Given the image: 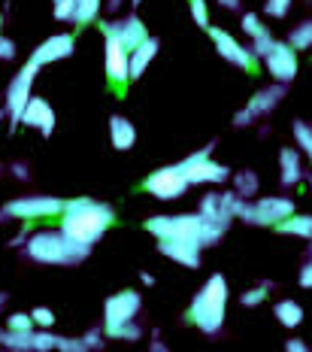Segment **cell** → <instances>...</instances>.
Returning a JSON list of instances; mask_svg holds the SVG:
<instances>
[{"label":"cell","mask_w":312,"mask_h":352,"mask_svg":"<svg viewBox=\"0 0 312 352\" xmlns=\"http://www.w3.org/2000/svg\"><path fill=\"white\" fill-rule=\"evenodd\" d=\"M140 310H143L140 292L125 289V292H115V295H110V298H106V304H104V334L110 337L115 328L128 325V322H136Z\"/></svg>","instance_id":"cell-9"},{"label":"cell","mask_w":312,"mask_h":352,"mask_svg":"<svg viewBox=\"0 0 312 352\" xmlns=\"http://www.w3.org/2000/svg\"><path fill=\"white\" fill-rule=\"evenodd\" d=\"M76 49V40L73 34H52L49 40H43L37 49L31 52V58L40 64V67H46V64H55V61H64V58H70Z\"/></svg>","instance_id":"cell-16"},{"label":"cell","mask_w":312,"mask_h":352,"mask_svg":"<svg viewBox=\"0 0 312 352\" xmlns=\"http://www.w3.org/2000/svg\"><path fill=\"white\" fill-rule=\"evenodd\" d=\"M230 182H234V192L239 197H245V201H252V197L261 192V176L255 170H239L230 176Z\"/></svg>","instance_id":"cell-25"},{"label":"cell","mask_w":312,"mask_h":352,"mask_svg":"<svg viewBox=\"0 0 312 352\" xmlns=\"http://www.w3.org/2000/svg\"><path fill=\"white\" fill-rule=\"evenodd\" d=\"M58 349L61 352H88L82 337H58Z\"/></svg>","instance_id":"cell-40"},{"label":"cell","mask_w":312,"mask_h":352,"mask_svg":"<svg viewBox=\"0 0 312 352\" xmlns=\"http://www.w3.org/2000/svg\"><path fill=\"white\" fill-rule=\"evenodd\" d=\"M158 49H161V43H158L155 36H149L143 46H136L134 52H130V79H140L143 73H146V67L158 58Z\"/></svg>","instance_id":"cell-22"},{"label":"cell","mask_w":312,"mask_h":352,"mask_svg":"<svg viewBox=\"0 0 312 352\" xmlns=\"http://www.w3.org/2000/svg\"><path fill=\"white\" fill-rule=\"evenodd\" d=\"M149 349H152V352H167V343H161V340L155 337V340L149 343Z\"/></svg>","instance_id":"cell-48"},{"label":"cell","mask_w":312,"mask_h":352,"mask_svg":"<svg viewBox=\"0 0 312 352\" xmlns=\"http://www.w3.org/2000/svg\"><path fill=\"white\" fill-rule=\"evenodd\" d=\"M158 252H161L164 258L182 264V267L197 270V267H200V252H203V249L194 246V243H185V240H158Z\"/></svg>","instance_id":"cell-18"},{"label":"cell","mask_w":312,"mask_h":352,"mask_svg":"<svg viewBox=\"0 0 312 352\" xmlns=\"http://www.w3.org/2000/svg\"><path fill=\"white\" fill-rule=\"evenodd\" d=\"M25 243H27V231H19L16 237L10 240V246H25Z\"/></svg>","instance_id":"cell-46"},{"label":"cell","mask_w":312,"mask_h":352,"mask_svg":"<svg viewBox=\"0 0 312 352\" xmlns=\"http://www.w3.org/2000/svg\"><path fill=\"white\" fill-rule=\"evenodd\" d=\"M10 170H12V176H16V179H27V167H25V164H12Z\"/></svg>","instance_id":"cell-45"},{"label":"cell","mask_w":312,"mask_h":352,"mask_svg":"<svg viewBox=\"0 0 312 352\" xmlns=\"http://www.w3.org/2000/svg\"><path fill=\"white\" fill-rule=\"evenodd\" d=\"M303 158L300 152L294 149V146H285V149L279 152V182L282 188H294L303 182Z\"/></svg>","instance_id":"cell-19"},{"label":"cell","mask_w":312,"mask_h":352,"mask_svg":"<svg viewBox=\"0 0 312 352\" xmlns=\"http://www.w3.org/2000/svg\"><path fill=\"white\" fill-rule=\"evenodd\" d=\"M21 124L25 128H37L43 137H52L55 131V109L49 107V100L43 98H31L21 109Z\"/></svg>","instance_id":"cell-17"},{"label":"cell","mask_w":312,"mask_h":352,"mask_svg":"<svg viewBox=\"0 0 312 352\" xmlns=\"http://www.w3.org/2000/svg\"><path fill=\"white\" fill-rule=\"evenodd\" d=\"M213 149H215V140L206 143L200 152L179 161V167H182L185 179L191 182V186H221V182H230L234 173H230L228 164L213 158Z\"/></svg>","instance_id":"cell-6"},{"label":"cell","mask_w":312,"mask_h":352,"mask_svg":"<svg viewBox=\"0 0 312 352\" xmlns=\"http://www.w3.org/2000/svg\"><path fill=\"white\" fill-rule=\"evenodd\" d=\"M76 6H79V0H55V19L58 21H73Z\"/></svg>","instance_id":"cell-36"},{"label":"cell","mask_w":312,"mask_h":352,"mask_svg":"<svg viewBox=\"0 0 312 352\" xmlns=\"http://www.w3.org/2000/svg\"><path fill=\"white\" fill-rule=\"evenodd\" d=\"M191 19H194V25L203 28V31H209V6H206V0H191Z\"/></svg>","instance_id":"cell-34"},{"label":"cell","mask_w":312,"mask_h":352,"mask_svg":"<svg viewBox=\"0 0 312 352\" xmlns=\"http://www.w3.org/2000/svg\"><path fill=\"white\" fill-rule=\"evenodd\" d=\"M303 179H307V182H309V188H312V173H309V176H303Z\"/></svg>","instance_id":"cell-54"},{"label":"cell","mask_w":312,"mask_h":352,"mask_svg":"<svg viewBox=\"0 0 312 352\" xmlns=\"http://www.w3.org/2000/svg\"><path fill=\"white\" fill-rule=\"evenodd\" d=\"M140 3H146V0H130V6H140Z\"/></svg>","instance_id":"cell-52"},{"label":"cell","mask_w":312,"mask_h":352,"mask_svg":"<svg viewBox=\"0 0 312 352\" xmlns=\"http://www.w3.org/2000/svg\"><path fill=\"white\" fill-rule=\"evenodd\" d=\"M115 225V210L104 201H91V197H73L64 204L61 212V231L70 240L82 246H94L106 231Z\"/></svg>","instance_id":"cell-1"},{"label":"cell","mask_w":312,"mask_h":352,"mask_svg":"<svg viewBox=\"0 0 312 352\" xmlns=\"http://www.w3.org/2000/svg\"><path fill=\"white\" fill-rule=\"evenodd\" d=\"M288 216H294L291 197H258L255 204L243 197L237 210V219H243L245 225H258V228H279Z\"/></svg>","instance_id":"cell-7"},{"label":"cell","mask_w":312,"mask_h":352,"mask_svg":"<svg viewBox=\"0 0 312 352\" xmlns=\"http://www.w3.org/2000/svg\"><path fill=\"white\" fill-rule=\"evenodd\" d=\"M6 304H10V295H6V292H0V313H3Z\"/></svg>","instance_id":"cell-51"},{"label":"cell","mask_w":312,"mask_h":352,"mask_svg":"<svg viewBox=\"0 0 312 352\" xmlns=\"http://www.w3.org/2000/svg\"><path fill=\"white\" fill-rule=\"evenodd\" d=\"M3 116H6V109H0V119H3Z\"/></svg>","instance_id":"cell-55"},{"label":"cell","mask_w":312,"mask_h":352,"mask_svg":"<svg viewBox=\"0 0 312 352\" xmlns=\"http://www.w3.org/2000/svg\"><path fill=\"white\" fill-rule=\"evenodd\" d=\"M121 3H125V0H106V6H110L112 12H115V10H121Z\"/></svg>","instance_id":"cell-50"},{"label":"cell","mask_w":312,"mask_h":352,"mask_svg":"<svg viewBox=\"0 0 312 352\" xmlns=\"http://www.w3.org/2000/svg\"><path fill=\"white\" fill-rule=\"evenodd\" d=\"M267 295H270V283L252 285V289H245L243 295H239V304H243V307H261L267 300Z\"/></svg>","instance_id":"cell-30"},{"label":"cell","mask_w":312,"mask_h":352,"mask_svg":"<svg viewBox=\"0 0 312 352\" xmlns=\"http://www.w3.org/2000/svg\"><path fill=\"white\" fill-rule=\"evenodd\" d=\"M104 64H106V79H110L112 85L130 82V52L119 40L104 36Z\"/></svg>","instance_id":"cell-15"},{"label":"cell","mask_w":312,"mask_h":352,"mask_svg":"<svg viewBox=\"0 0 312 352\" xmlns=\"http://www.w3.org/2000/svg\"><path fill=\"white\" fill-rule=\"evenodd\" d=\"M209 36H213V46L219 52V58H224L234 67L255 70V52H252V46H243L234 34H228L224 28H215V25L209 28Z\"/></svg>","instance_id":"cell-12"},{"label":"cell","mask_w":312,"mask_h":352,"mask_svg":"<svg viewBox=\"0 0 312 352\" xmlns=\"http://www.w3.org/2000/svg\"><path fill=\"white\" fill-rule=\"evenodd\" d=\"M19 55V49H16V43L10 40V36H3L0 34V61H12V58Z\"/></svg>","instance_id":"cell-43"},{"label":"cell","mask_w":312,"mask_h":352,"mask_svg":"<svg viewBox=\"0 0 312 352\" xmlns=\"http://www.w3.org/2000/svg\"><path fill=\"white\" fill-rule=\"evenodd\" d=\"M197 212H200L203 219H209V222L224 225V228H230V222H234V216H230V212L224 210V204H221V195H219V192L203 195V197H200V204H197Z\"/></svg>","instance_id":"cell-21"},{"label":"cell","mask_w":312,"mask_h":352,"mask_svg":"<svg viewBox=\"0 0 312 352\" xmlns=\"http://www.w3.org/2000/svg\"><path fill=\"white\" fill-rule=\"evenodd\" d=\"M143 188H146L149 195H155L158 201H176V197H182L188 188H191V182L185 179L182 167L170 164V167H158V170H152L146 179H143Z\"/></svg>","instance_id":"cell-10"},{"label":"cell","mask_w":312,"mask_h":352,"mask_svg":"<svg viewBox=\"0 0 312 352\" xmlns=\"http://www.w3.org/2000/svg\"><path fill=\"white\" fill-rule=\"evenodd\" d=\"M61 197L52 195H27V197H12L0 207V222H10V219H19V222H40V219H61L64 212Z\"/></svg>","instance_id":"cell-5"},{"label":"cell","mask_w":312,"mask_h":352,"mask_svg":"<svg viewBox=\"0 0 312 352\" xmlns=\"http://www.w3.org/2000/svg\"><path fill=\"white\" fill-rule=\"evenodd\" d=\"M110 140H112V149H119V152L134 149V143H136L134 122L125 119V116H112L110 119Z\"/></svg>","instance_id":"cell-20"},{"label":"cell","mask_w":312,"mask_h":352,"mask_svg":"<svg viewBox=\"0 0 312 352\" xmlns=\"http://www.w3.org/2000/svg\"><path fill=\"white\" fill-rule=\"evenodd\" d=\"M49 349H58V337L52 334V328H34V352Z\"/></svg>","instance_id":"cell-32"},{"label":"cell","mask_w":312,"mask_h":352,"mask_svg":"<svg viewBox=\"0 0 312 352\" xmlns=\"http://www.w3.org/2000/svg\"><path fill=\"white\" fill-rule=\"evenodd\" d=\"M282 234H294V237L312 240V216H288L285 222L279 225Z\"/></svg>","instance_id":"cell-27"},{"label":"cell","mask_w":312,"mask_h":352,"mask_svg":"<svg viewBox=\"0 0 312 352\" xmlns=\"http://www.w3.org/2000/svg\"><path fill=\"white\" fill-rule=\"evenodd\" d=\"M288 43H291L294 52H307V49H312V19L294 25L291 34H288Z\"/></svg>","instance_id":"cell-26"},{"label":"cell","mask_w":312,"mask_h":352,"mask_svg":"<svg viewBox=\"0 0 312 352\" xmlns=\"http://www.w3.org/2000/svg\"><path fill=\"white\" fill-rule=\"evenodd\" d=\"M270 46H273L270 31H267L264 36H258V40H252V52H255V58H264L267 52H270Z\"/></svg>","instance_id":"cell-42"},{"label":"cell","mask_w":312,"mask_h":352,"mask_svg":"<svg viewBox=\"0 0 312 352\" xmlns=\"http://www.w3.org/2000/svg\"><path fill=\"white\" fill-rule=\"evenodd\" d=\"M291 134H294V143L300 146V152L309 158V164H312V124L297 119V122L291 124Z\"/></svg>","instance_id":"cell-29"},{"label":"cell","mask_w":312,"mask_h":352,"mask_svg":"<svg viewBox=\"0 0 312 352\" xmlns=\"http://www.w3.org/2000/svg\"><path fill=\"white\" fill-rule=\"evenodd\" d=\"M140 283H143V285H155V274H149V270H143V274H140Z\"/></svg>","instance_id":"cell-47"},{"label":"cell","mask_w":312,"mask_h":352,"mask_svg":"<svg viewBox=\"0 0 312 352\" xmlns=\"http://www.w3.org/2000/svg\"><path fill=\"white\" fill-rule=\"evenodd\" d=\"M0 349L34 352V331H12V328H3V331H0Z\"/></svg>","instance_id":"cell-24"},{"label":"cell","mask_w":312,"mask_h":352,"mask_svg":"<svg viewBox=\"0 0 312 352\" xmlns=\"http://www.w3.org/2000/svg\"><path fill=\"white\" fill-rule=\"evenodd\" d=\"M264 64H267V73L273 76V82H294L297 70H300V64H297V52L291 49V43H282V40H273L270 52L264 55Z\"/></svg>","instance_id":"cell-13"},{"label":"cell","mask_w":312,"mask_h":352,"mask_svg":"<svg viewBox=\"0 0 312 352\" xmlns=\"http://www.w3.org/2000/svg\"><path fill=\"white\" fill-rule=\"evenodd\" d=\"M291 12V0H267V16L270 19H285Z\"/></svg>","instance_id":"cell-38"},{"label":"cell","mask_w":312,"mask_h":352,"mask_svg":"<svg viewBox=\"0 0 312 352\" xmlns=\"http://www.w3.org/2000/svg\"><path fill=\"white\" fill-rule=\"evenodd\" d=\"M6 328H12V331H34V316L31 313H12L10 319H6Z\"/></svg>","instance_id":"cell-35"},{"label":"cell","mask_w":312,"mask_h":352,"mask_svg":"<svg viewBox=\"0 0 312 352\" xmlns=\"http://www.w3.org/2000/svg\"><path fill=\"white\" fill-rule=\"evenodd\" d=\"M100 6H104V0H79L73 25H76V28L94 25V21H97V16H100Z\"/></svg>","instance_id":"cell-28"},{"label":"cell","mask_w":312,"mask_h":352,"mask_svg":"<svg viewBox=\"0 0 312 352\" xmlns=\"http://www.w3.org/2000/svg\"><path fill=\"white\" fill-rule=\"evenodd\" d=\"M37 70H40V64L34 61V58H27V64L10 79V85H6L3 109H6V119H10V128H19L21 124V109L34 98L31 88H34V79H37Z\"/></svg>","instance_id":"cell-8"},{"label":"cell","mask_w":312,"mask_h":352,"mask_svg":"<svg viewBox=\"0 0 312 352\" xmlns=\"http://www.w3.org/2000/svg\"><path fill=\"white\" fill-rule=\"evenodd\" d=\"M273 316L279 319L282 328H297L303 322V307L297 304V300L285 298V300H279V304L273 307Z\"/></svg>","instance_id":"cell-23"},{"label":"cell","mask_w":312,"mask_h":352,"mask_svg":"<svg viewBox=\"0 0 312 352\" xmlns=\"http://www.w3.org/2000/svg\"><path fill=\"white\" fill-rule=\"evenodd\" d=\"M0 34H3V12H0Z\"/></svg>","instance_id":"cell-53"},{"label":"cell","mask_w":312,"mask_h":352,"mask_svg":"<svg viewBox=\"0 0 312 352\" xmlns=\"http://www.w3.org/2000/svg\"><path fill=\"white\" fill-rule=\"evenodd\" d=\"M219 6H224V10H237L239 0H219Z\"/></svg>","instance_id":"cell-49"},{"label":"cell","mask_w":312,"mask_h":352,"mask_svg":"<svg viewBox=\"0 0 312 352\" xmlns=\"http://www.w3.org/2000/svg\"><path fill=\"white\" fill-rule=\"evenodd\" d=\"M31 316H34V325L37 328H52L55 325V313L49 310V307H34Z\"/></svg>","instance_id":"cell-37"},{"label":"cell","mask_w":312,"mask_h":352,"mask_svg":"<svg viewBox=\"0 0 312 352\" xmlns=\"http://www.w3.org/2000/svg\"><path fill=\"white\" fill-rule=\"evenodd\" d=\"M239 25H243V34H249L252 40H258V36H264V34H267V25L261 21L258 12H245V16L239 19Z\"/></svg>","instance_id":"cell-31"},{"label":"cell","mask_w":312,"mask_h":352,"mask_svg":"<svg viewBox=\"0 0 312 352\" xmlns=\"http://www.w3.org/2000/svg\"><path fill=\"white\" fill-rule=\"evenodd\" d=\"M282 98H285V85H282V82H273V85L261 88L255 98H252L249 104H245V107L234 116V124H237V128H249V124H255L258 119L270 116L273 109L282 104Z\"/></svg>","instance_id":"cell-11"},{"label":"cell","mask_w":312,"mask_h":352,"mask_svg":"<svg viewBox=\"0 0 312 352\" xmlns=\"http://www.w3.org/2000/svg\"><path fill=\"white\" fill-rule=\"evenodd\" d=\"M100 34L110 36V40H119L128 52H134L136 46H143V43L149 40L146 21L136 16H125L121 21H100Z\"/></svg>","instance_id":"cell-14"},{"label":"cell","mask_w":312,"mask_h":352,"mask_svg":"<svg viewBox=\"0 0 312 352\" xmlns=\"http://www.w3.org/2000/svg\"><path fill=\"white\" fill-rule=\"evenodd\" d=\"M146 231L155 240H185L200 249L215 246L224 237V225L203 219L200 212H176V216H152L146 219Z\"/></svg>","instance_id":"cell-2"},{"label":"cell","mask_w":312,"mask_h":352,"mask_svg":"<svg viewBox=\"0 0 312 352\" xmlns=\"http://www.w3.org/2000/svg\"><path fill=\"white\" fill-rule=\"evenodd\" d=\"M110 337H112V340H128V343H136V340H143V325H140V322H128V325L115 328V331H112Z\"/></svg>","instance_id":"cell-33"},{"label":"cell","mask_w":312,"mask_h":352,"mask_svg":"<svg viewBox=\"0 0 312 352\" xmlns=\"http://www.w3.org/2000/svg\"><path fill=\"white\" fill-rule=\"evenodd\" d=\"M25 255L37 264H49V267H73V264H82L91 255L88 246L70 240L61 228L58 231H37L27 237L25 243Z\"/></svg>","instance_id":"cell-3"},{"label":"cell","mask_w":312,"mask_h":352,"mask_svg":"<svg viewBox=\"0 0 312 352\" xmlns=\"http://www.w3.org/2000/svg\"><path fill=\"white\" fill-rule=\"evenodd\" d=\"M82 343L85 349H104V328H88L82 334Z\"/></svg>","instance_id":"cell-39"},{"label":"cell","mask_w":312,"mask_h":352,"mask_svg":"<svg viewBox=\"0 0 312 352\" xmlns=\"http://www.w3.org/2000/svg\"><path fill=\"white\" fill-rule=\"evenodd\" d=\"M224 313H228V280L221 274H213L194 295L191 307H188V319L203 334H219L224 325Z\"/></svg>","instance_id":"cell-4"},{"label":"cell","mask_w":312,"mask_h":352,"mask_svg":"<svg viewBox=\"0 0 312 352\" xmlns=\"http://www.w3.org/2000/svg\"><path fill=\"white\" fill-rule=\"evenodd\" d=\"M297 283H300L303 289H312V240H309V258L303 261L300 274H297Z\"/></svg>","instance_id":"cell-41"},{"label":"cell","mask_w":312,"mask_h":352,"mask_svg":"<svg viewBox=\"0 0 312 352\" xmlns=\"http://www.w3.org/2000/svg\"><path fill=\"white\" fill-rule=\"evenodd\" d=\"M285 349H288V352H307L309 346H307L303 340H285Z\"/></svg>","instance_id":"cell-44"}]
</instances>
